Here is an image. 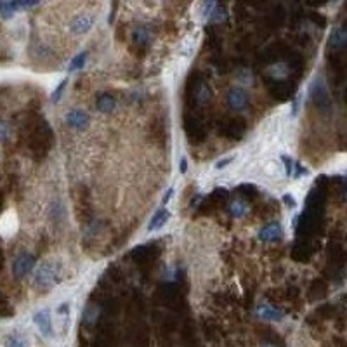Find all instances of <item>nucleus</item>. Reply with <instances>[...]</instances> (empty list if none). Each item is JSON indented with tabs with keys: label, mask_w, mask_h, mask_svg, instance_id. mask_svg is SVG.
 Segmentation results:
<instances>
[{
	"label": "nucleus",
	"mask_w": 347,
	"mask_h": 347,
	"mask_svg": "<svg viewBox=\"0 0 347 347\" xmlns=\"http://www.w3.org/2000/svg\"><path fill=\"white\" fill-rule=\"evenodd\" d=\"M95 23V16L91 12H80L71 18L69 21V31L73 35H85L87 31H91V28Z\"/></svg>",
	"instance_id": "obj_2"
},
{
	"label": "nucleus",
	"mask_w": 347,
	"mask_h": 347,
	"mask_svg": "<svg viewBox=\"0 0 347 347\" xmlns=\"http://www.w3.org/2000/svg\"><path fill=\"white\" fill-rule=\"evenodd\" d=\"M132 40H134L136 44H141V46H144V44L149 40V31H148V28H144V26L136 28V30H134V33H132Z\"/></svg>",
	"instance_id": "obj_15"
},
{
	"label": "nucleus",
	"mask_w": 347,
	"mask_h": 347,
	"mask_svg": "<svg viewBox=\"0 0 347 347\" xmlns=\"http://www.w3.org/2000/svg\"><path fill=\"white\" fill-rule=\"evenodd\" d=\"M16 231V215L14 214H5L2 222H0V233L9 236Z\"/></svg>",
	"instance_id": "obj_11"
},
{
	"label": "nucleus",
	"mask_w": 347,
	"mask_h": 347,
	"mask_svg": "<svg viewBox=\"0 0 347 347\" xmlns=\"http://www.w3.org/2000/svg\"><path fill=\"white\" fill-rule=\"evenodd\" d=\"M95 108L99 111H103V113H110L111 110L115 108V99L111 97V95H101L99 99L95 101Z\"/></svg>",
	"instance_id": "obj_12"
},
{
	"label": "nucleus",
	"mask_w": 347,
	"mask_h": 347,
	"mask_svg": "<svg viewBox=\"0 0 347 347\" xmlns=\"http://www.w3.org/2000/svg\"><path fill=\"white\" fill-rule=\"evenodd\" d=\"M271 75L273 76H276V78H283V76H286L288 75V69H286V66L285 65H275V66H271Z\"/></svg>",
	"instance_id": "obj_20"
},
{
	"label": "nucleus",
	"mask_w": 347,
	"mask_h": 347,
	"mask_svg": "<svg viewBox=\"0 0 347 347\" xmlns=\"http://www.w3.org/2000/svg\"><path fill=\"white\" fill-rule=\"evenodd\" d=\"M283 202H285L288 207H295V205H297V203H295V200L292 198L290 195H285V196H283Z\"/></svg>",
	"instance_id": "obj_26"
},
{
	"label": "nucleus",
	"mask_w": 347,
	"mask_h": 347,
	"mask_svg": "<svg viewBox=\"0 0 347 347\" xmlns=\"http://www.w3.org/2000/svg\"><path fill=\"white\" fill-rule=\"evenodd\" d=\"M170 217V212L167 208H160L155 212V215L151 217L149 221V226H148V231H157V229H162L165 226V222L168 221Z\"/></svg>",
	"instance_id": "obj_10"
},
{
	"label": "nucleus",
	"mask_w": 347,
	"mask_h": 347,
	"mask_svg": "<svg viewBox=\"0 0 347 347\" xmlns=\"http://www.w3.org/2000/svg\"><path fill=\"white\" fill-rule=\"evenodd\" d=\"M97 314H99V309H97V307H94V305H89L87 309H85V313H84V318L89 321V323H92V321L97 318Z\"/></svg>",
	"instance_id": "obj_21"
},
{
	"label": "nucleus",
	"mask_w": 347,
	"mask_h": 347,
	"mask_svg": "<svg viewBox=\"0 0 347 347\" xmlns=\"http://www.w3.org/2000/svg\"><path fill=\"white\" fill-rule=\"evenodd\" d=\"M229 212H231V215L236 219L243 217L245 214L248 212V207L245 202H241V200H236V202H233L231 205H229Z\"/></svg>",
	"instance_id": "obj_13"
},
{
	"label": "nucleus",
	"mask_w": 347,
	"mask_h": 347,
	"mask_svg": "<svg viewBox=\"0 0 347 347\" xmlns=\"http://www.w3.org/2000/svg\"><path fill=\"white\" fill-rule=\"evenodd\" d=\"M16 11H18L16 2H0V16H2V19H11Z\"/></svg>",
	"instance_id": "obj_16"
},
{
	"label": "nucleus",
	"mask_w": 347,
	"mask_h": 347,
	"mask_svg": "<svg viewBox=\"0 0 347 347\" xmlns=\"http://www.w3.org/2000/svg\"><path fill=\"white\" fill-rule=\"evenodd\" d=\"M91 122V116H89L87 111H82V110H71L65 115V123L69 127V129H75V130H82L89 125Z\"/></svg>",
	"instance_id": "obj_5"
},
{
	"label": "nucleus",
	"mask_w": 347,
	"mask_h": 347,
	"mask_svg": "<svg viewBox=\"0 0 347 347\" xmlns=\"http://www.w3.org/2000/svg\"><path fill=\"white\" fill-rule=\"evenodd\" d=\"M85 61H87V52H80L78 56H75L71 61H69L68 69H69V71H76V69L84 68Z\"/></svg>",
	"instance_id": "obj_17"
},
{
	"label": "nucleus",
	"mask_w": 347,
	"mask_h": 347,
	"mask_svg": "<svg viewBox=\"0 0 347 347\" xmlns=\"http://www.w3.org/2000/svg\"><path fill=\"white\" fill-rule=\"evenodd\" d=\"M233 162V157H228V158H222V160H219L217 163H215V168H224L226 165H229Z\"/></svg>",
	"instance_id": "obj_24"
},
{
	"label": "nucleus",
	"mask_w": 347,
	"mask_h": 347,
	"mask_svg": "<svg viewBox=\"0 0 347 347\" xmlns=\"http://www.w3.org/2000/svg\"><path fill=\"white\" fill-rule=\"evenodd\" d=\"M179 170H181V174H184V172L187 170V160H186V158H181V162H179Z\"/></svg>",
	"instance_id": "obj_27"
},
{
	"label": "nucleus",
	"mask_w": 347,
	"mask_h": 347,
	"mask_svg": "<svg viewBox=\"0 0 347 347\" xmlns=\"http://www.w3.org/2000/svg\"><path fill=\"white\" fill-rule=\"evenodd\" d=\"M347 40V35H346V30H344L342 26L335 28L332 33V37H330V44H332L333 47H342L344 44H346Z\"/></svg>",
	"instance_id": "obj_14"
},
{
	"label": "nucleus",
	"mask_w": 347,
	"mask_h": 347,
	"mask_svg": "<svg viewBox=\"0 0 347 347\" xmlns=\"http://www.w3.org/2000/svg\"><path fill=\"white\" fill-rule=\"evenodd\" d=\"M30 346H31L30 337L21 332L9 333L4 339V347H30Z\"/></svg>",
	"instance_id": "obj_8"
},
{
	"label": "nucleus",
	"mask_w": 347,
	"mask_h": 347,
	"mask_svg": "<svg viewBox=\"0 0 347 347\" xmlns=\"http://www.w3.org/2000/svg\"><path fill=\"white\" fill-rule=\"evenodd\" d=\"M7 136H9V125L4 120H0V139H5Z\"/></svg>",
	"instance_id": "obj_23"
},
{
	"label": "nucleus",
	"mask_w": 347,
	"mask_h": 347,
	"mask_svg": "<svg viewBox=\"0 0 347 347\" xmlns=\"http://www.w3.org/2000/svg\"><path fill=\"white\" fill-rule=\"evenodd\" d=\"M59 276H61V264L56 260H46V262L38 264L33 276V283L38 288L49 290L54 285H57Z\"/></svg>",
	"instance_id": "obj_1"
},
{
	"label": "nucleus",
	"mask_w": 347,
	"mask_h": 347,
	"mask_svg": "<svg viewBox=\"0 0 347 347\" xmlns=\"http://www.w3.org/2000/svg\"><path fill=\"white\" fill-rule=\"evenodd\" d=\"M283 236V229L279 222H271V224L264 226L259 231V238L262 241H276Z\"/></svg>",
	"instance_id": "obj_7"
},
{
	"label": "nucleus",
	"mask_w": 347,
	"mask_h": 347,
	"mask_svg": "<svg viewBox=\"0 0 347 347\" xmlns=\"http://www.w3.org/2000/svg\"><path fill=\"white\" fill-rule=\"evenodd\" d=\"M172 193H174V187H170V189H168V191H167V193H165V196H163V205H165V203H167V202H168V200H170V198H172Z\"/></svg>",
	"instance_id": "obj_28"
},
{
	"label": "nucleus",
	"mask_w": 347,
	"mask_h": 347,
	"mask_svg": "<svg viewBox=\"0 0 347 347\" xmlns=\"http://www.w3.org/2000/svg\"><path fill=\"white\" fill-rule=\"evenodd\" d=\"M37 2H16V7L18 9H30V7H35Z\"/></svg>",
	"instance_id": "obj_25"
},
{
	"label": "nucleus",
	"mask_w": 347,
	"mask_h": 347,
	"mask_svg": "<svg viewBox=\"0 0 347 347\" xmlns=\"http://www.w3.org/2000/svg\"><path fill=\"white\" fill-rule=\"evenodd\" d=\"M257 316H259L260 320H266V321H279L285 314H283L281 311L275 309L273 305L262 304L257 307Z\"/></svg>",
	"instance_id": "obj_9"
},
{
	"label": "nucleus",
	"mask_w": 347,
	"mask_h": 347,
	"mask_svg": "<svg viewBox=\"0 0 347 347\" xmlns=\"http://www.w3.org/2000/svg\"><path fill=\"white\" fill-rule=\"evenodd\" d=\"M248 103V95L243 89H233V91H229L228 94V106L234 111H240L247 106Z\"/></svg>",
	"instance_id": "obj_6"
},
{
	"label": "nucleus",
	"mask_w": 347,
	"mask_h": 347,
	"mask_svg": "<svg viewBox=\"0 0 347 347\" xmlns=\"http://www.w3.org/2000/svg\"><path fill=\"white\" fill-rule=\"evenodd\" d=\"M264 172H266V176L269 177H278L283 174V167L278 162H271V163H267V167H264Z\"/></svg>",
	"instance_id": "obj_18"
},
{
	"label": "nucleus",
	"mask_w": 347,
	"mask_h": 347,
	"mask_svg": "<svg viewBox=\"0 0 347 347\" xmlns=\"http://www.w3.org/2000/svg\"><path fill=\"white\" fill-rule=\"evenodd\" d=\"M264 347H273V346H264Z\"/></svg>",
	"instance_id": "obj_29"
},
{
	"label": "nucleus",
	"mask_w": 347,
	"mask_h": 347,
	"mask_svg": "<svg viewBox=\"0 0 347 347\" xmlns=\"http://www.w3.org/2000/svg\"><path fill=\"white\" fill-rule=\"evenodd\" d=\"M66 84H68V78H63V80L59 82V85L54 89V92H52V101H54V103H57V101L61 99V95H63V92H65Z\"/></svg>",
	"instance_id": "obj_19"
},
{
	"label": "nucleus",
	"mask_w": 347,
	"mask_h": 347,
	"mask_svg": "<svg viewBox=\"0 0 347 347\" xmlns=\"http://www.w3.org/2000/svg\"><path fill=\"white\" fill-rule=\"evenodd\" d=\"M222 19H224V11L217 5V7L214 9V12L210 14L208 21H212V23H219V21H222Z\"/></svg>",
	"instance_id": "obj_22"
},
{
	"label": "nucleus",
	"mask_w": 347,
	"mask_h": 347,
	"mask_svg": "<svg viewBox=\"0 0 347 347\" xmlns=\"http://www.w3.org/2000/svg\"><path fill=\"white\" fill-rule=\"evenodd\" d=\"M35 267V259L30 254H19L12 262V273L16 278H23L28 273H31V269Z\"/></svg>",
	"instance_id": "obj_3"
},
{
	"label": "nucleus",
	"mask_w": 347,
	"mask_h": 347,
	"mask_svg": "<svg viewBox=\"0 0 347 347\" xmlns=\"http://www.w3.org/2000/svg\"><path fill=\"white\" fill-rule=\"evenodd\" d=\"M33 321L37 324L38 332L42 333L44 337L50 339L54 335V328H52V318H50V309H40L37 314L33 316Z\"/></svg>",
	"instance_id": "obj_4"
}]
</instances>
